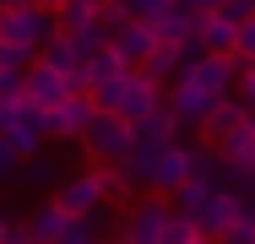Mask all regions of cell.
I'll list each match as a JSON object with an SVG mask.
<instances>
[{
  "label": "cell",
  "instance_id": "cell-1",
  "mask_svg": "<svg viewBox=\"0 0 255 244\" xmlns=\"http://www.w3.org/2000/svg\"><path fill=\"white\" fill-rule=\"evenodd\" d=\"M93 103L136 125V120H147L152 109H163V103H168V93H163V82H152V76H147L141 65H130V71H120L114 82L93 87Z\"/></svg>",
  "mask_w": 255,
  "mask_h": 244
},
{
  "label": "cell",
  "instance_id": "cell-2",
  "mask_svg": "<svg viewBox=\"0 0 255 244\" xmlns=\"http://www.w3.org/2000/svg\"><path fill=\"white\" fill-rule=\"evenodd\" d=\"M168 223H174V201L168 195H136L130 206H125V217H120V239L125 244H163L168 239Z\"/></svg>",
  "mask_w": 255,
  "mask_h": 244
},
{
  "label": "cell",
  "instance_id": "cell-3",
  "mask_svg": "<svg viewBox=\"0 0 255 244\" xmlns=\"http://www.w3.org/2000/svg\"><path fill=\"white\" fill-rule=\"evenodd\" d=\"M130 141H136V125L120 120V114H109V109H98L93 125L82 130V152H87L93 163H120V157L130 152Z\"/></svg>",
  "mask_w": 255,
  "mask_h": 244
},
{
  "label": "cell",
  "instance_id": "cell-4",
  "mask_svg": "<svg viewBox=\"0 0 255 244\" xmlns=\"http://www.w3.org/2000/svg\"><path fill=\"white\" fill-rule=\"evenodd\" d=\"M60 33V16H54L44 0H33V5H11V11H0V38H11V44H27V49H44Z\"/></svg>",
  "mask_w": 255,
  "mask_h": 244
},
{
  "label": "cell",
  "instance_id": "cell-5",
  "mask_svg": "<svg viewBox=\"0 0 255 244\" xmlns=\"http://www.w3.org/2000/svg\"><path fill=\"white\" fill-rule=\"evenodd\" d=\"M245 212H250V195H239L234 185H217V190L201 201V212H196V228H201V234H212V239H223V234H228Z\"/></svg>",
  "mask_w": 255,
  "mask_h": 244
},
{
  "label": "cell",
  "instance_id": "cell-6",
  "mask_svg": "<svg viewBox=\"0 0 255 244\" xmlns=\"http://www.w3.org/2000/svg\"><path fill=\"white\" fill-rule=\"evenodd\" d=\"M54 201H60L71 217H93V212H103V206H109V201H103V185H98V168L65 174V179L54 185Z\"/></svg>",
  "mask_w": 255,
  "mask_h": 244
},
{
  "label": "cell",
  "instance_id": "cell-7",
  "mask_svg": "<svg viewBox=\"0 0 255 244\" xmlns=\"http://www.w3.org/2000/svg\"><path fill=\"white\" fill-rule=\"evenodd\" d=\"M185 179H190V146H185V141H163L152 152V168H147V190L174 195Z\"/></svg>",
  "mask_w": 255,
  "mask_h": 244
},
{
  "label": "cell",
  "instance_id": "cell-8",
  "mask_svg": "<svg viewBox=\"0 0 255 244\" xmlns=\"http://www.w3.org/2000/svg\"><path fill=\"white\" fill-rule=\"evenodd\" d=\"M5 136L16 141V152H22V157L44 152V136H49V109H38V103L16 98V109H11V125H5Z\"/></svg>",
  "mask_w": 255,
  "mask_h": 244
},
{
  "label": "cell",
  "instance_id": "cell-9",
  "mask_svg": "<svg viewBox=\"0 0 255 244\" xmlns=\"http://www.w3.org/2000/svg\"><path fill=\"white\" fill-rule=\"evenodd\" d=\"M76 87H71V76L65 71H54L49 60H33L27 65V76H22V98L27 103H38V109H54L60 98H71Z\"/></svg>",
  "mask_w": 255,
  "mask_h": 244
},
{
  "label": "cell",
  "instance_id": "cell-10",
  "mask_svg": "<svg viewBox=\"0 0 255 244\" xmlns=\"http://www.w3.org/2000/svg\"><path fill=\"white\" fill-rule=\"evenodd\" d=\"M93 114H98L93 93H71V98H60V103L49 109V136H60V141H82V130L93 125Z\"/></svg>",
  "mask_w": 255,
  "mask_h": 244
},
{
  "label": "cell",
  "instance_id": "cell-11",
  "mask_svg": "<svg viewBox=\"0 0 255 244\" xmlns=\"http://www.w3.org/2000/svg\"><path fill=\"white\" fill-rule=\"evenodd\" d=\"M228 98H234V93H228ZM217 103H223V98L201 93V87H196V82H185V76H174V82H168V109H174V120H179V125H201Z\"/></svg>",
  "mask_w": 255,
  "mask_h": 244
},
{
  "label": "cell",
  "instance_id": "cell-12",
  "mask_svg": "<svg viewBox=\"0 0 255 244\" xmlns=\"http://www.w3.org/2000/svg\"><path fill=\"white\" fill-rule=\"evenodd\" d=\"M245 120H250V109H245L239 98H223V103H217V109L206 114L201 125H196V136H201V146H212V152H217V146L228 141V136H234V130L245 125Z\"/></svg>",
  "mask_w": 255,
  "mask_h": 244
},
{
  "label": "cell",
  "instance_id": "cell-13",
  "mask_svg": "<svg viewBox=\"0 0 255 244\" xmlns=\"http://www.w3.org/2000/svg\"><path fill=\"white\" fill-rule=\"evenodd\" d=\"M109 49H114L125 65H141V60L157 49L152 22H120V27H109Z\"/></svg>",
  "mask_w": 255,
  "mask_h": 244
},
{
  "label": "cell",
  "instance_id": "cell-14",
  "mask_svg": "<svg viewBox=\"0 0 255 244\" xmlns=\"http://www.w3.org/2000/svg\"><path fill=\"white\" fill-rule=\"evenodd\" d=\"M196 22H201V11L174 0V5H163L152 16V33H157V44H196Z\"/></svg>",
  "mask_w": 255,
  "mask_h": 244
},
{
  "label": "cell",
  "instance_id": "cell-15",
  "mask_svg": "<svg viewBox=\"0 0 255 244\" xmlns=\"http://www.w3.org/2000/svg\"><path fill=\"white\" fill-rule=\"evenodd\" d=\"M196 49H201V54H234V49H239V22L223 16V11L201 16V22H196Z\"/></svg>",
  "mask_w": 255,
  "mask_h": 244
},
{
  "label": "cell",
  "instance_id": "cell-16",
  "mask_svg": "<svg viewBox=\"0 0 255 244\" xmlns=\"http://www.w3.org/2000/svg\"><path fill=\"white\" fill-rule=\"evenodd\" d=\"M65 228H71V212H65L60 201H44V206L22 223V234L38 239V244H60V239H65Z\"/></svg>",
  "mask_w": 255,
  "mask_h": 244
},
{
  "label": "cell",
  "instance_id": "cell-17",
  "mask_svg": "<svg viewBox=\"0 0 255 244\" xmlns=\"http://www.w3.org/2000/svg\"><path fill=\"white\" fill-rule=\"evenodd\" d=\"M190 54H196V44H157L152 54L141 60V71H147L152 82H163V87H168V82L185 71V60H190Z\"/></svg>",
  "mask_w": 255,
  "mask_h": 244
},
{
  "label": "cell",
  "instance_id": "cell-18",
  "mask_svg": "<svg viewBox=\"0 0 255 244\" xmlns=\"http://www.w3.org/2000/svg\"><path fill=\"white\" fill-rule=\"evenodd\" d=\"M22 185H33V190H54L60 179H65V168L54 163L49 152H33V157H22V174H16Z\"/></svg>",
  "mask_w": 255,
  "mask_h": 244
},
{
  "label": "cell",
  "instance_id": "cell-19",
  "mask_svg": "<svg viewBox=\"0 0 255 244\" xmlns=\"http://www.w3.org/2000/svg\"><path fill=\"white\" fill-rule=\"evenodd\" d=\"M179 120H174V109L163 103V109H152L147 120H136V141H179Z\"/></svg>",
  "mask_w": 255,
  "mask_h": 244
},
{
  "label": "cell",
  "instance_id": "cell-20",
  "mask_svg": "<svg viewBox=\"0 0 255 244\" xmlns=\"http://www.w3.org/2000/svg\"><path fill=\"white\" fill-rule=\"evenodd\" d=\"M38 54L49 60L54 71H65V76H76V71L87 65V60H82V49L71 44V33H54V38H49V44H44V49H38Z\"/></svg>",
  "mask_w": 255,
  "mask_h": 244
},
{
  "label": "cell",
  "instance_id": "cell-21",
  "mask_svg": "<svg viewBox=\"0 0 255 244\" xmlns=\"http://www.w3.org/2000/svg\"><path fill=\"white\" fill-rule=\"evenodd\" d=\"M120 71H130V65H125L114 49H98V54L87 60V93H93V87H103V82H114Z\"/></svg>",
  "mask_w": 255,
  "mask_h": 244
},
{
  "label": "cell",
  "instance_id": "cell-22",
  "mask_svg": "<svg viewBox=\"0 0 255 244\" xmlns=\"http://www.w3.org/2000/svg\"><path fill=\"white\" fill-rule=\"evenodd\" d=\"M54 16H60V33H82V27L98 22V5H87V0H65Z\"/></svg>",
  "mask_w": 255,
  "mask_h": 244
},
{
  "label": "cell",
  "instance_id": "cell-23",
  "mask_svg": "<svg viewBox=\"0 0 255 244\" xmlns=\"http://www.w3.org/2000/svg\"><path fill=\"white\" fill-rule=\"evenodd\" d=\"M98 228H103V212H93V217H71V228H65L60 244H109Z\"/></svg>",
  "mask_w": 255,
  "mask_h": 244
},
{
  "label": "cell",
  "instance_id": "cell-24",
  "mask_svg": "<svg viewBox=\"0 0 255 244\" xmlns=\"http://www.w3.org/2000/svg\"><path fill=\"white\" fill-rule=\"evenodd\" d=\"M33 54H38V49H27V44H11V38H0V71H22V76H27Z\"/></svg>",
  "mask_w": 255,
  "mask_h": 244
},
{
  "label": "cell",
  "instance_id": "cell-25",
  "mask_svg": "<svg viewBox=\"0 0 255 244\" xmlns=\"http://www.w3.org/2000/svg\"><path fill=\"white\" fill-rule=\"evenodd\" d=\"M234 98L255 114V60H239V82H234Z\"/></svg>",
  "mask_w": 255,
  "mask_h": 244
},
{
  "label": "cell",
  "instance_id": "cell-26",
  "mask_svg": "<svg viewBox=\"0 0 255 244\" xmlns=\"http://www.w3.org/2000/svg\"><path fill=\"white\" fill-rule=\"evenodd\" d=\"M16 174H22V152H16V141L0 130V185H5V179H16Z\"/></svg>",
  "mask_w": 255,
  "mask_h": 244
},
{
  "label": "cell",
  "instance_id": "cell-27",
  "mask_svg": "<svg viewBox=\"0 0 255 244\" xmlns=\"http://www.w3.org/2000/svg\"><path fill=\"white\" fill-rule=\"evenodd\" d=\"M217 244H255V212H245V217H239V223H234Z\"/></svg>",
  "mask_w": 255,
  "mask_h": 244
},
{
  "label": "cell",
  "instance_id": "cell-28",
  "mask_svg": "<svg viewBox=\"0 0 255 244\" xmlns=\"http://www.w3.org/2000/svg\"><path fill=\"white\" fill-rule=\"evenodd\" d=\"M125 5H130V22H152L157 11H163V5H174V0H125Z\"/></svg>",
  "mask_w": 255,
  "mask_h": 244
},
{
  "label": "cell",
  "instance_id": "cell-29",
  "mask_svg": "<svg viewBox=\"0 0 255 244\" xmlns=\"http://www.w3.org/2000/svg\"><path fill=\"white\" fill-rule=\"evenodd\" d=\"M239 60H255V16H245L239 22V49H234Z\"/></svg>",
  "mask_w": 255,
  "mask_h": 244
},
{
  "label": "cell",
  "instance_id": "cell-30",
  "mask_svg": "<svg viewBox=\"0 0 255 244\" xmlns=\"http://www.w3.org/2000/svg\"><path fill=\"white\" fill-rule=\"evenodd\" d=\"M0 98H22V71H0Z\"/></svg>",
  "mask_w": 255,
  "mask_h": 244
},
{
  "label": "cell",
  "instance_id": "cell-31",
  "mask_svg": "<svg viewBox=\"0 0 255 244\" xmlns=\"http://www.w3.org/2000/svg\"><path fill=\"white\" fill-rule=\"evenodd\" d=\"M223 16H234V22H245V16H255V0H228V5H223Z\"/></svg>",
  "mask_w": 255,
  "mask_h": 244
},
{
  "label": "cell",
  "instance_id": "cell-32",
  "mask_svg": "<svg viewBox=\"0 0 255 244\" xmlns=\"http://www.w3.org/2000/svg\"><path fill=\"white\" fill-rule=\"evenodd\" d=\"M16 234H22V228H16V223H11V212L0 206V244H11V239H16Z\"/></svg>",
  "mask_w": 255,
  "mask_h": 244
},
{
  "label": "cell",
  "instance_id": "cell-33",
  "mask_svg": "<svg viewBox=\"0 0 255 244\" xmlns=\"http://www.w3.org/2000/svg\"><path fill=\"white\" fill-rule=\"evenodd\" d=\"M185 5H190V11H201V16H212V11H223L228 0H185Z\"/></svg>",
  "mask_w": 255,
  "mask_h": 244
},
{
  "label": "cell",
  "instance_id": "cell-34",
  "mask_svg": "<svg viewBox=\"0 0 255 244\" xmlns=\"http://www.w3.org/2000/svg\"><path fill=\"white\" fill-rule=\"evenodd\" d=\"M179 244H217V239H212V234H201V228H196L190 239H179Z\"/></svg>",
  "mask_w": 255,
  "mask_h": 244
},
{
  "label": "cell",
  "instance_id": "cell-35",
  "mask_svg": "<svg viewBox=\"0 0 255 244\" xmlns=\"http://www.w3.org/2000/svg\"><path fill=\"white\" fill-rule=\"evenodd\" d=\"M0 5H5V11H11V5H33V0H0Z\"/></svg>",
  "mask_w": 255,
  "mask_h": 244
},
{
  "label": "cell",
  "instance_id": "cell-36",
  "mask_svg": "<svg viewBox=\"0 0 255 244\" xmlns=\"http://www.w3.org/2000/svg\"><path fill=\"white\" fill-rule=\"evenodd\" d=\"M44 5H49V11H60V5H65V0H44Z\"/></svg>",
  "mask_w": 255,
  "mask_h": 244
},
{
  "label": "cell",
  "instance_id": "cell-37",
  "mask_svg": "<svg viewBox=\"0 0 255 244\" xmlns=\"http://www.w3.org/2000/svg\"><path fill=\"white\" fill-rule=\"evenodd\" d=\"M87 5H98V16H103V5H109V0H87Z\"/></svg>",
  "mask_w": 255,
  "mask_h": 244
},
{
  "label": "cell",
  "instance_id": "cell-38",
  "mask_svg": "<svg viewBox=\"0 0 255 244\" xmlns=\"http://www.w3.org/2000/svg\"><path fill=\"white\" fill-rule=\"evenodd\" d=\"M109 244H125V239H120V234H114V239H109Z\"/></svg>",
  "mask_w": 255,
  "mask_h": 244
},
{
  "label": "cell",
  "instance_id": "cell-39",
  "mask_svg": "<svg viewBox=\"0 0 255 244\" xmlns=\"http://www.w3.org/2000/svg\"><path fill=\"white\" fill-rule=\"evenodd\" d=\"M11 244H22V234H16V239H11Z\"/></svg>",
  "mask_w": 255,
  "mask_h": 244
},
{
  "label": "cell",
  "instance_id": "cell-40",
  "mask_svg": "<svg viewBox=\"0 0 255 244\" xmlns=\"http://www.w3.org/2000/svg\"><path fill=\"white\" fill-rule=\"evenodd\" d=\"M250 212H255V201H250Z\"/></svg>",
  "mask_w": 255,
  "mask_h": 244
},
{
  "label": "cell",
  "instance_id": "cell-41",
  "mask_svg": "<svg viewBox=\"0 0 255 244\" xmlns=\"http://www.w3.org/2000/svg\"><path fill=\"white\" fill-rule=\"evenodd\" d=\"M0 11H5V5H0Z\"/></svg>",
  "mask_w": 255,
  "mask_h": 244
}]
</instances>
